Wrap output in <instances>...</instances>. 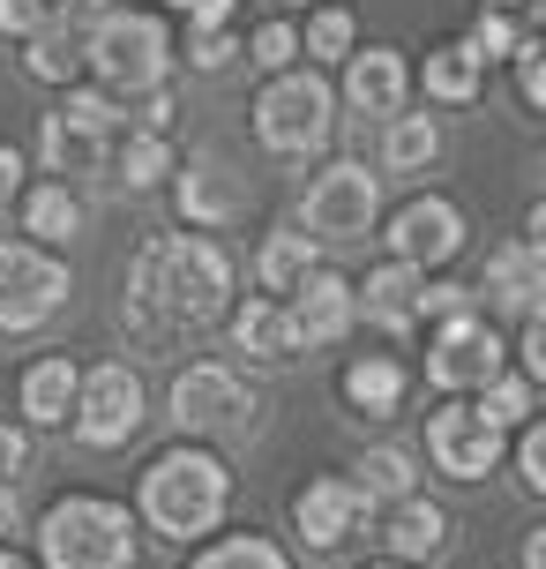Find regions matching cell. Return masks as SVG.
I'll list each match as a JSON object with an SVG mask.
<instances>
[{
  "label": "cell",
  "mask_w": 546,
  "mask_h": 569,
  "mask_svg": "<svg viewBox=\"0 0 546 569\" xmlns=\"http://www.w3.org/2000/svg\"><path fill=\"white\" fill-rule=\"evenodd\" d=\"M232 292V262L218 240L202 232H173V240H150L135 270H128V330L143 345L158 338H180V330H202L210 315L225 308Z\"/></svg>",
  "instance_id": "obj_1"
},
{
  "label": "cell",
  "mask_w": 546,
  "mask_h": 569,
  "mask_svg": "<svg viewBox=\"0 0 546 569\" xmlns=\"http://www.w3.org/2000/svg\"><path fill=\"white\" fill-rule=\"evenodd\" d=\"M225 495H232V480L210 450H165L143 472V517L165 540H202L225 517Z\"/></svg>",
  "instance_id": "obj_2"
},
{
  "label": "cell",
  "mask_w": 546,
  "mask_h": 569,
  "mask_svg": "<svg viewBox=\"0 0 546 569\" xmlns=\"http://www.w3.org/2000/svg\"><path fill=\"white\" fill-rule=\"evenodd\" d=\"M38 555H46V569H128L135 525L105 495H68L38 517Z\"/></svg>",
  "instance_id": "obj_3"
},
{
  "label": "cell",
  "mask_w": 546,
  "mask_h": 569,
  "mask_svg": "<svg viewBox=\"0 0 546 569\" xmlns=\"http://www.w3.org/2000/svg\"><path fill=\"white\" fill-rule=\"evenodd\" d=\"M83 60L98 68L105 98H158L165 68H173V38H165L158 16L113 8V16H98V30L83 38Z\"/></svg>",
  "instance_id": "obj_4"
},
{
  "label": "cell",
  "mask_w": 546,
  "mask_h": 569,
  "mask_svg": "<svg viewBox=\"0 0 546 569\" xmlns=\"http://www.w3.org/2000/svg\"><path fill=\"white\" fill-rule=\"evenodd\" d=\"M330 83H322L315 68H285V76H270V90L255 98V136L262 150H277V158H307L330 142Z\"/></svg>",
  "instance_id": "obj_5"
},
{
  "label": "cell",
  "mask_w": 546,
  "mask_h": 569,
  "mask_svg": "<svg viewBox=\"0 0 546 569\" xmlns=\"http://www.w3.org/2000/svg\"><path fill=\"white\" fill-rule=\"evenodd\" d=\"M75 435H83L90 450H120L135 427H143V375L128 368V360H105V368L75 375Z\"/></svg>",
  "instance_id": "obj_6"
},
{
  "label": "cell",
  "mask_w": 546,
  "mask_h": 569,
  "mask_svg": "<svg viewBox=\"0 0 546 569\" xmlns=\"http://www.w3.org/2000/svg\"><path fill=\"white\" fill-rule=\"evenodd\" d=\"M60 300H68V262L30 240H0V330H38Z\"/></svg>",
  "instance_id": "obj_7"
},
{
  "label": "cell",
  "mask_w": 546,
  "mask_h": 569,
  "mask_svg": "<svg viewBox=\"0 0 546 569\" xmlns=\"http://www.w3.org/2000/svg\"><path fill=\"white\" fill-rule=\"evenodd\" d=\"M374 210H382V196H374V172L345 158V166L315 172L307 210H300V232H307V240H330V248H345V240L374 232Z\"/></svg>",
  "instance_id": "obj_8"
},
{
  "label": "cell",
  "mask_w": 546,
  "mask_h": 569,
  "mask_svg": "<svg viewBox=\"0 0 546 569\" xmlns=\"http://www.w3.org/2000/svg\"><path fill=\"white\" fill-rule=\"evenodd\" d=\"M173 420H180V435H247L255 398L240 390V375H232V368L202 360V368L173 375Z\"/></svg>",
  "instance_id": "obj_9"
},
{
  "label": "cell",
  "mask_w": 546,
  "mask_h": 569,
  "mask_svg": "<svg viewBox=\"0 0 546 569\" xmlns=\"http://www.w3.org/2000/svg\"><path fill=\"white\" fill-rule=\"evenodd\" d=\"M427 375L442 390H487L502 375V338H494L487 315H449L427 345Z\"/></svg>",
  "instance_id": "obj_10"
},
{
  "label": "cell",
  "mask_w": 546,
  "mask_h": 569,
  "mask_svg": "<svg viewBox=\"0 0 546 569\" xmlns=\"http://www.w3.org/2000/svg\"><path fill=\"white\" fill-rule=\"evenodd\" d=\"M427 457L449 480H479V472H494V457H502V435H494L472 405H442L427 420Z\"/></svg>",
  "instance_id": "obj_11"
},
{
  "label": "cell",
  "mask_w": 546,
  "mask_h": 569,
  "mask_svg": "<svg viewBox=\"0 0 546 569\" xmlns=\"http://www.w3.org/2000/svg\"><path fill=\"white\" fill-rule=\"evenodd\" d=\"M390 248H397V262H404V270L449 262V256L464 248V218H457V202H442V196L404 202V210H397V226H390Z\"/></svg>",
  "instance_id": "obj_12"
},
{
  "label": "cell",
  "mask_w": 546,
  "mask_h": 569,
  "mask_svg": "<svg viewBox=\"0 0 546 569\" xmlns=\"http://www.w3.org/2000/svg\"><path fill=\"white\" fill-rule=\"evenodd\" d=\"M300 300L285 308V322H292V352L300 345H337L352 330V284L337 278V270H307V278L292 284Z\"/></svg>",
  "instance_id": "obj_13"
},
{
  "label": "cell",
  "mask_w": 546,
  "mask_h": 569,
  "mask_svg": "<svg viewBox=\"0 0 546 569\" xmlns=\"http://www.w3.org/2000/svg\"><path fill=\"white\" fill-rule=\"evenodd\" d=\"M360 510H367V495H360L352 480H307L300 495H292V525H300V540L315 547V555L345 547V532L360 525Z\"/></svg>",
  "instance_id": "obj_14"
},
{
  "label": "cell",
  "mask_w": 546,
  "mask_h": 569,
  "mask_svg": "<svg viewBox=\"0 0 546 569\" xmlns=\"http://www.w3.org/2000/svg\"><path fill=\"white\" fill-rule=\"evenodd\" d=\"M345 98L374 120L404 113V60L390 46H367V53H345Z\"/></svg>",
  "instance_id": "obj_15"
},
{
  "label": "cell",
  "mask_w": 546,
  "mask_h": 569,
  "mask_svg": "<svg viewBox=\"0 0 546 569\" xmlns=\"http://www.w3.org/2000/svg\"><path fill=\"white\" fill-rule=\"evenodd\" d=\"M46 166L68 172V180H90V172H113V136H98L68 113H46ZM60 180V188H68Z\"/></svg>",
  "instance_id": "obj_16"
},
{
  "label": "cell",
  "mask_w": 546,
  "mask_h": 569,
  "mask_svg": "<svg viewBox=\"0 0 546 569\" xmlns=\"http://www.w3.org/2000/svg\"><path fill=\"white\" fill-rule=\"evenodd\" d=\"M539 292H546V262L532 240H509V248H494L487 262V300H502L509 315H539Z\"/></svg>",
  "instance_id": "obj_17"
},
{
  "label": "cell",
  "mask_w": 546,
  "mask_h": 569,
  "mask_svg": "<svg viewBox=\"0 0 546 569\" xmlns=\"http://www.w3.org/2000/svg\"><path fill=\"white\" fill-rule=\"evenodd\" d=\"M68 412H75V360H68V352L30 360V375H23V420L30 427H68Z\"/></svg>",
  "instance_id": "obj_18"
},
{
  "label": "cell",
  "mask_w": 546,
  "mask_h": 569,
  "mask_svg": "<svg viewBox=\"0 0 546 569\" xmlns=\"http://www.w3.org/2000/svg\"><path fill=\"white\" fill-rule=\"evenodd\" d=\"M419 270H404V262H390V270H374L360 292H352V315H367V322H382V330H404L412 315H419Z\"/></svg>",
  "instance_id": "obj_19"
},
{
  "label": "cell",
  "mask_w": 546,
  "mask_h": 569,
  "mask_svg": "<svg viewBox=\"0 0 546 569\" xmlns=\"http://www.w3.org/2000/svg\"><path fill=\"white\" fill-rule=\"evenodd\" d=\"M180 210L195 218V226H225L232 210H240V188H232V172L218 158H195V166L180 172Z\"/></svg>",
  "instance_id": "obj_20"
},
{
  "label": "cell",
  "mask_w": 546,
  "mask_h": 569,
  "mask_svg": "<svg viewBox=\"0 0 546 569\" xmlns=\"http://www.w3.org/2000/svg\"><path fill=\"white\" fill-rule=\"evenodd\" d=\"M382 540H390V555H397V562H419V555H434V547L449 540V517L434 510V502H419V495H404Z\"/></svg>",
  "instance_id": "obj_21"
},
{
  "label": "cell",
  "mask_w": 546,
  "mask_h": 569,
  "mask_svg": "<svg viewBox=\"0 0 546 569\" xmlns=\"http://www.w3.org/2000/svg\"><path fill=\"white\" fill-rule=\"evenodd\" d=\"M23 226H30V248H46V256H53L60 240H75V232H83V202L53 180V188H38V196L23 202Z\"/></svg>",
  "instance_id": "obj_22"
},
{
  "label": "cell",
  "mask_w": 546,
  "mask_h": 569,
  "mask_svg": "<svg viewBox=\"0 0 546 569\" xmlns=\"http://www.w3.org/2000/svg\"><path fill=\"white\" fill-rule=\"evenodd\" d=\"M479 53L464 46V38H449V46H434L427 53V98H442V106H464V98H479Z\"/></svg>",
  "instance_id": "obj_23"
},
{
  "label": "cell",
  "mask_w": 546,
  "mask_h": 569,
  "mask_svg": "<svg viewBox=\"0 0 546 569\" xmlns=\"http://www.w3.org/2000/svg\"><path fill=\"white\" fill-rule=\"evenodd\" d=\"M232 338L240 352H255V360H292V322L277 300H247V308L232 315Z\"/></svg>",
  "instance_id": "obj_24"
},
{
  "label": "cell",
  "mask_w": 546,
  "mask_h": 569,
  "mask_svg": "<svg viewBox=\"0 0 546 569\" xmlns=\"http://www.w3.org/2000/svg\"><path fill=\"white\" fill-rule=\"evenodd\" d=\"M345 398L360 405V412H374V420L397 412V405H404V368H397V360H382V352H374V360H352V368H345Z\"/></svg>",
  "instance_id": "obj_25"
},
{
  "label": "cell",
  "mask_w": 546,
  "mask_h": 569,
  "mask_svg": "<svg viewBox=\"0 0 546 569\" xmlns=\"http://www.w3.org/2000/svg\"><path fill=\"white\" fill-rule=\"evenodd\" d=\"M442 150V128H434L427 113H397L390 128H382V166L390 172H419Z\"/></svg>",
  "instance_id": "obj_26"
},
{
  "label": "cell",
  "mask_w": 546,
  "mask_h": 569,
  "mask_svg": "<svg viewBox=\"0 0 546 569\" xmlns=\"http://www.w3.org/2000/svg\"><path fill=\"white\" fill-rule=\"evenodd\" d=\"M165 172H173V142H165V136L128 128V136L113 142V180H128V188H150V180H165Z\"/></svg>",
  "instance_id": "obj_27"
},
{
  "label": "cell",
  "mask_w": 546,
  "mask_h": 569,
  "mask_svg": "<svg viewBox=\"0 0 546 569\" xmlns=\"http://www.w3.org/2000/svg\"><path fill=\"white\" fill-rule=\"evenodd\" d=\"M307 256H315V240H307V232L300 226H285V232H270V240H262V284H270V292H292V284L307 278Z\"/></svg>",
  "instance_id": "obj_28"
},
{
  "label": "cell",
  "mask_w": 546,
  "mask_h": 569,
  "mask_svg": "<svg viewBox=\"0 0 546 569\" xmlns=\"http://www.w3.org/2000/svg\"><path fill=\"white\" fill-rule=\"evenodd\" d=\"M75 68H83V38L68 23H46L30 38V76H38V83H68Z\"/></svg>",
  "instance_id": "obj_29"
},
{
  "label": "cell",
  "mask_w": 546,
  "mask_h": 569,
  "mask_svg": "<svg viewBox=\"0 0 546 569\" xmlns=\"http://www.w3.org/2000/svg\"><path fill=\"white\" fill-rule=\"evenodd\" d=\"M352 487H360L367 502H374V495L404 502V495H412V457H404V450H367V457H360V480H352Z\"/></svg>",
  "instance_id": "obj_30"
},
{
  "label": "cell",
  "mask_w": 546,
  "mask_h": 569,
  "mask_svg": "<svg viewBox=\"0 0 546 569\" xmlns=\"http://www.w3.org/2000/svg\"><path fill=\"white\" fill-rule=\"evenodd\" d=\"M195 569H285V555H277L270 540H255V532H232V540L202 547Z\"/></svg>",
  "instance_id": "obj_31"
},
{
  "label": "cell",
  "mask_w": 546,
  "mask_h": 569,
  "mask_svg": "<svg viewBox=\"0 0 546 569\" xmlns=\"http://www.w3.org/2000/svg\"><path fill=\"white\" fill-rule=\"evenodd\" d=\"M479 420L502 435V427H524L532 420V382H509V375H494L487 382V405H479Z\"/></svg>",
  "instance_id": "obj_32"
},
{
  "label": "cell",
  "mask_w": 546,
  "mask_h": 569,
  "mask_svg": "<svg viewBox=\"0 0 546 569\" xmlns=\"http://www.w3.org/2000/svg\"><path fill=\"white\" fill-rule=\"evenodd\" d=\"M300 53H315V60H345V53H352V8H322L315 23H307V38H300Z\"/></svg>",
  "instance_id": "obj_33"
},
{
  "label": "cell",
  "mask_w": 546,
  "mask_h": 569,
  "mask_svg": "<svg viewBox=\"0 0 546 569\" xmlns=\"http://www.w3.org/2000/svg\"><path fill=\"white\" fill-rule=\"evenodd\" d=\"M464 46H472V53H479V68H487V60H509V53H517L524 30L509 23V16H494V8H487V16H479V30H472Z\"/></svg>",
  "instance_id": "obj_34"
},
{
  "label": "cell",
  "mask_w": 546,
  "mask_h": 569,
  "mask_svg": "<svg viewBox=\"0 0 546 569\" xmlns=\"http://www.w3.org/2000/svg\"><path fill=\"white\" fill-rule=\"evenodd\" d=\"M247 60H255V68H270V76H285L292 60H300V30H292V23H262L255 30V53H247Z\"/></svg>",
  "instance_id": "obj_35"
},
{
  "label": "cell",
  "mask_w": 546,
  "mask_h": 569,
  "mask_svg": "<svg viewBox=\"0 0 546 569\" xmlns=\"http://www.w3.org/2000/svg\"><path fill=\"white\" fill-rule=\"evenodd\" d=\"M509 60H517V90H524V106H546V46H539V38H524Z\"/></svg>",
  "instance_id": "obj_36"
},
{
  "label": "cell",
  "mask_w": 546,
  "mask_h": 569,
  "mask_svg": "<svg viewBox=\"0 0 546 569\" xmlns=\"http://www.w3.org/2000/svg\"><path fill=\"white\" fill-rule=\"evenodd\" d=\"M46 23H60L46 0H0V30H8V38H38Z\"/></svg>",
  "instance_id": "obj_37"
},
{
  "label": "cell",
  "mask_w": 546,
  "mask_h": 569,
  "mask_svg": "<svg viewBox=\"0 0 546 569\" xmlns=\"http://www.w3.org/2000/svg\"><path fill=\"white\" fill-rule=\"evenodd\" d=\"M23 472H30V435L0 420V487H16Z\"/></svg>",
  "instance_id": "obj_38"
},
{
  "label": "cell",
  "mask_w": 546,
  "mask_h": 569,
  "mask_svg": "<svg viewBox=\"0 0 546 569\" xmlns=\"http://www.w3.org/2000/svg\"><path fill=\"white\" fill-rule=\"evenodd\" d=\"M517 472H524V487H546V435H539V420H524V435H517Z\"/></svg>",
  "instance_id": "obj_39"
},
{
  "label": "cell",
  "mask_w": 546,
  "mask_h": 569,
  "mask_svg": "<svg viewBox=\"0 0 546 569\" xmlns=\"http://www.w3.org/2000/svg\"><path fill=\"white\" fill-rule=\"evenodd\" d=\"M232 53H240V46H232L225 30H195V46H188V60H195L202 76H218V68H232Z\"/></svg>",
  "instance_id": "obj_40"
},
{
  "label": "cell",
  "mask_w": 546,
  "mask_h": 569,
  "mask_svg": "<svg viewBox=\"0 0 546 569\" xmlns=\"http://www.w3.org/2000/svg\"><path fill=\"white\" fill-rule=\"evenodd\" d=\"M180 16H188V30H225L232 23V0H173Z\"/></svg>",
  "instance_id": "obj_41"
},
{
  "label": "cell",
  "mask_w": 546,
  "mask_h": 569,
  "mask_svg": "<svg viewBox=\"0 0 546 569\" xmlns=\"http://www.w3.org/2000/svg\"><path fill=\"white\" fill-rule=\"evenodd\" d=\"M23 196V150H8L0 142V218H8V202Z\"/></svg>",
  "instance_id": "obj_42"
},
{
  "label": "cell",
  "mask_w": 546,
  "mask_h": 569,
  "mask_svg": "<svg viewBox=\"0 0 546 569\" xmlns=\"http://www.w3.org/2000/svg\"><path fill=\"white\" fill-rule=\"evenodd\" d=\"M524 375H546V322L524 315Z\"/></svg>",
  "instance_id": "obj_43"
},
{
  "label": "cell",
  "mask_w": 546,
  "mask_h": 569,
  "mask_svg": "<svg viewBox=\"0 0 546 569\" xmlns=\"http://www.w3.org/2000/svg\"><path fill=\"white\" fill-rule=\"evenodd\" d=\"M524 569H546V532H532V540H524Z\"/></svg>",
  "instance_id": "obj_44"
},
{
  "label": "cell",
  "mask_w": 546,
  "mask_h": 569,
  "mask_svg": "<svg viewBox=\"0 0 546 569\" xmlns=\"http://www.w3.org/2000/svg\"><path fill=\"white\" fill-rule=\"evenodd\" d=\"M0 532H16V487H0Z\"/></svg>",
  "instance_id": "obj_45"
},
{
  "label": "cell",
  "mask_w": 546,
  "mask_h": 569,
  "mask_svg": "<svg viewBox=\"0 0 546 569\" xmlns=\"http://www.w3.org/2000/svg\"><path fill=\"white\" fill-rule=\"evenodd\" d=\"M0 569H30V562H23V555H8V547H0Z\"/></svg>",
  "instance_id": "obj_46"
},
{
  "label": "cell",
  "mask_w": 546,
  "mask_h": 569,
  "mask_svg": "<svg viewBox=\"0 0 546 569\" xmlns=\"http://www.w3.org/2000/svg\"><path fill=\"white\" fill-rule=\"evenodd\" d=\"M487 8H494V16H509V8H524V0H487Z\"/></svg>",
  "instance_id": "obj_47"
},
{
  "label": "cell",
  "mask_w": 546,
  "mask_h": 569,
  "mask_svg": "<svg viewBox=\"0 0 546 569\" xmlns=\"http://www.w3.org/2000/svg\"><path fill=\"white\" fill-rule=\"evenodd\" d=\"M46 8H53V16H60V8H68V0H46Z\"/></svg>",
  "instance_id": "obj_48"
},
{
  "label": "cell",
  "mask_w": 546,
  "mask_h": 569,
  "mask_svg": "<svg viewBox=\"0 0 546 569\" xmlns=\"http://www.w3.org/2000/svg\"><path fill=\"white\" fill-rule=\"evenodd\" d=\"M382 569H412V562H382Z\"/></svg>",
  "instance_id": "obj_49"
},
{
  "label": "cell",
  "mask_w": 546,
  "mask_h": 569,
  "mask_svg": "<svg viewBox=\"0 0 546 569\" xmlns=\"http://www.w3.org/2000/svg\"><path fill=\"white\" fill-rule=\"evenodd\" d=\"M285 8H307V0H285Z\"/></svg>",
  "instance_id": "obj_50"
}]
</instances>
